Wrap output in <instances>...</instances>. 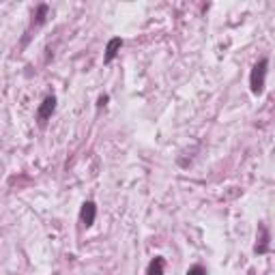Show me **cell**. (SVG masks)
Wrapping results in <instances>:
<instances>
[{
  "instance_id": "6da1fadb",
  "label": "cell",
  "mask_w": 275,
  "mask_h": 275,
  "mask_svg": "<svg viewBox=\"0 0 275 275\" xmlns=\"http://www.w3.org/2000/svg\"><path fill=\"white\" fill-rule=\"evenodd\" d=\"M266 67H269V60L266 58H260L254 69L250 74V88L254 95H262L264 92V78H266Z\"/></svg>"
},
{
  "instance_id": "5b68a950",
  "label": "cell",
  "mask_w": 275,
  "mask_h": 275,
  "mask_svg": "<svg viewBox=\"0 0 275 275\" xmlns=\"http://www.w3.org/2000/svg\"><path fill=\"white\" fill-rule=\"evenodd\" d=\"M260 232H262V236H260V243H256V254H266L269 252V230H266V226H260Z\"/></svg>"
},
{
  "instance_id": "277c9868",
  "label": "cell",
  "mask_w": 275,
  "mask_h": 275,
  "mask_svg": "<svg viewBox=\"0 0 275 275\" xmlns=\"http://www.w3.org/2000/svg\"><path fill=\"white\" fill-rule=\"evenodd\" d=\"M122 48V39L120 37H114L108 41V48H106V56H104V62H112L114 58H116V54L120 52Z\"/></svg>"
},
{
  "instance_id": "52a82bcc",
  "label": "cell",
  "mask_w": 275,
  "mask_h": 275,
  "mask_svg": "<svg viewBox=\"0 0 275 275\" xmlns=\"http://www.w3.org/2000/svg\"><path fill=\"white\" fill-rule=\"evenodd\" d=\"M187 275H206V269H204V266H200V264H196V266H192V269L187 271Z\"/></svg>"
},
{
  "instance_id": "ba28073f",
  "label": "cell",
  "mask_w": 275,
  "mask_h": 275,
  "mask_svg": "<svg viewBox=\"0 0 275 275\" xmlns=\"http://www.w3.org/2000/svg\"><path fill=\"white\" fill-rule=\"evenodd\" d=\"M108 104V95H104V97H99V106H106Z\"/></svg>"
},
{
  "instance_id": "7a4b0ae2",
  "label": "cell",
  "mask_w": 275,
  "mask_h": 275,
  "mask_svg": "<svg viewBox=\"0 0 275 275\" xmlns=\"http://www.w3.org/2000/svg\"><path fill=\"white\" fill-rule=\"evenodd\" d=\"M54 110H56V97L54 95H48L46 99H43V104L39 106V112H37V118H39V122L43 125L50 116L54 114Z\"/></svg>"
},
{
  "instance_id": "8992f818",
  "label": "cell",
  "mask_w": 275,
  "mask_h": 275,
  "mask_svg": "<svg viewBox=\"0 0 275 275\" xmlns=\"http://www.w3.org/2000/svg\"><path fill=\"white\" fill-rule=\"evenodd\" d=\"M164 258L162 256H155L153 260H150V264H148V269H146V275H164Z\"/></svg>"
},
{
  "instance_id": "3957f363",
  "label": "cell",
  "mask_w": 275,
  "mask_h": 275,
  "mask_svg": "<svg viewBox=\"0 0 275 275\" xmlns=\"http://www.w3.org/2000/svg\"><path fill=\"white\" fill-rule=\"evenodd\" d=\"M80 217H82V224H84V226H92V224H95V217H97V206H95V202H90V200L84 202Z\"/></svg>"
}]
</instances>
